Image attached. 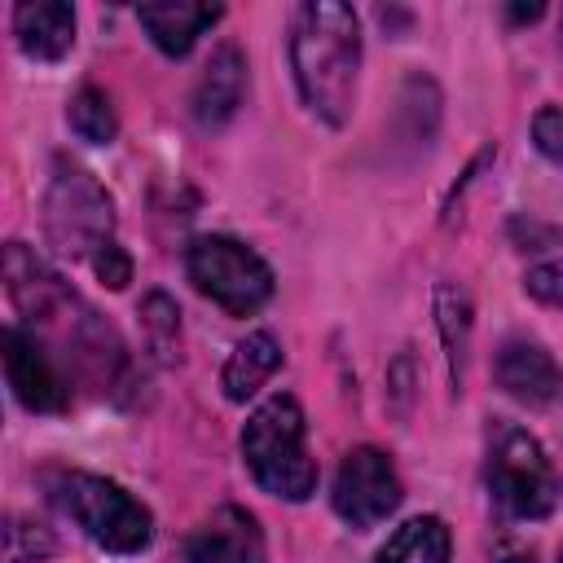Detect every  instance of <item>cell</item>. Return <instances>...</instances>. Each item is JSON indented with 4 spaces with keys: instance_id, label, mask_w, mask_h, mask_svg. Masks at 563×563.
Here are the masks:
<instances>
[{
    "instance_id": "cell-22",
    "label": "cell",
    "mask_w": 563,
    "mask_h": 563,
    "mask_svg": "<svg viewBox=\"0 0 563 563\" xmlns=\"http://www.w3.org/2000/svg\"><path fill=\"white\" fill-rule=\"evenodd\" d=\"M92 268H97V277H101L110 290H119V286H128V282H132V260L123 255V246H119V242L101 246V251L92 255Z\"/></svg>"
},
{
    "instance_id": "cell-6",
    "label": "cell",
    "mask_w": 563,
    "mask_h": 563,
    "mask_svg": "<svg viewBox=\"0 0 563 563\" xmlns=\"http://www.w3.org/2000/svg\"><path fill=\"white\" fill-rule=\"evenodd\" d=\"M185 268H189V282L233 317L264 308L273 295V268L246 242L224 233L194 238L185 251Z\"/></svg>"
},
{
    "instance_id": "cell-3",
    "label": "cell",
    "mask_w": 563,
    "mask_h": 563,
    "mask_svg": "<svg viewBox=\"0 0 563 563\" xmlns=\"http://www.w3.org/2000/svg\"><path fill=\"white\" fill-rule=\"evenodd\" d=\"M242 457L273 497L303 501L317 488V462L303 444V409L295 396H268L242 427Z\"/></svg>"
},
{
    "instance_id": "cell-2",
    "label": "cell",
    "mask_w": 563,
    "mask_h": 563,
    "mask_svg": "<svg viewBox=\"0 0 563 563\" xmlns=\"http://www.w3.org/2000/svg\"><path fill=\"white\" fill-rule=\"evenodd\" d=\"M44 493L48 501L70 515L84 537H92L101 550H114V554H136L150 545L154 537V519L150 510L128 497L119 484L101 479V475H88V471H44Z\"/></svg>"
},
{
    "instance_id": "cell-12",
    "label": "cell",
    "mask_w": 563,
    "mask_h": 563,
    "mask_svg": "<svg viewBox=\"0 0 563 563\" xmlns=\"http://www.w3.org/2000/svg\"><path fill=\"white\" fill-rule=\"evenodd\" d=\"M242 97H246V57L233 44H220L194 88V119L202 128H220L238 114Z\"/></svg>"
},
{
    "instance_id": "cell-4",
    "label": "cell",
    "mask_w": 563,
    "mask_h": 563,
    "mask_svg": "<svg viewBox=\"0 0 563 563\" xmlns=\"http://www.w3.org/2000/svg\"><path fill=\"white\" fill-rule=\"evenodd\" d=\"M484 484L493 501L515 519H545L559 501V475L545 449L515 422H493Z\"/></svg>"
},
{
    "instance_id": "cell-11",
    "label": "cell",
    "mask_w": 563,
    "mask_h": 563,
    "mask_svg": "<svg viewBox=\"0 0 563 563\" xmlns=\"http://www.w3.org/2000/svg\"><path fill=\"white\" fill-rule=\"evenodd\" d=\"M4 286H9V299L22 317L40 321V317H53L57 308L75 303V295L66 290V282L40 260L31 255L22 242H9L4 246Z\"/></svg>"
},
{
    "instance_id": "cell-5",
    "label": "cell",
    "mask_w": 563,
    "mask_h": 563,
    "mask_svg": "<svg viewBox=\"0 0 563 563\" xmlns=\"http://www.w3.org/2000/svg\"><path fill=\"white\" fill-rule=\"evenodd\" d=\"M44 233L62 255L92 260L114 242V207L106 189L70 158L53 163V180L44 194Z\"/></svg>"
},
{
    "instance_id": "cell-9",
    "label": "cell",
    "mask_w": 563,
    "mask_h": 563,
    "mask_svg": "<svg viewBox=\"0 0 563 563\" xmlns=\"http://www.w3.org/2000/svg\"><path fill=\"white\" fill-rule=\"evenodd\" d=\"M185 563H268L264 532L242 506H220L185 541Z\"/></svg>"
},
{
    "instance_id": "cell-14",
    "label": "cell",
    "mask_w": 563,
    "mask_h": 563,
    "mask_svg": "<svg viewBox=\"0 0 563 563\" xmlns=\"http://www.w3.org/2000/svg\"><path fill=\"white\" fill-rule=\"evenodd\" d=\"M141 26L167 57H185L194 40L220 18V4H189V0H167V4H141L136 9Z\"/></svg>"
},
{
    "instance_id": "cell-8",
    "label": "cell",
    "mask_w": 563,
    "mask_h": 563,
    "mask_svg": "<svg viewBox=\"0 0 563 563\" xmlns=\"http://www.w3.org/2000/svg\"><path fill=\"white\" fill-rule=\"evenodd\" d=\"M4 374H9L13 396L31 413H57L70 400V383L57 369L53 352L31 330H22V325H9L4 330Z\"/></svg>"
},
{
    "instance_id": "cell-10",
    "label": "cell",
    "mask_w": 563,
    "mask_h": 563,
    "mask_svg": "<svg viewBox=\"0 0 563 563\" xmlns=\"http://www.w3.org/2000/svg\"><path fill=\"white\" fill-rule=\"evenodd\" d=\"M493 374H497L501 391L523 400V405H550L563 391V369L532 339H506L497 361H493Z\"/></svg>"
},
{
    "instance_id": "cell-23",
    "label": "cell",
    "mask_w": 563,
    "mask_h": 563,
    "mask_svg": "<svg viewBox=\"0 0 563 563\" xmlns=\"http://www.w3.org/2000/svg\"><path fill=\"white\" fill-rule=\"evenodd\" d=\"M510 18L515 22H532V18H541V4H519V9H510Z\"/></svg>"
},
{
    "instance_id": "cell-20",
    "label": "cell",
    "mask_w": 563,
    "mask_h": 563,
    "mask_svg": "<svg viewBox=\"0 0 563 563\" xmlns=\"http://www.w3.org/2000/svg\"><path fill=\"white\" fill-rule=\"evenodd\" d=\"M532 141H537V150H541L550 163L563 167V110H559V106H545V110L532 119Z\"/></svg>"
},
{
    "instance_id": "cell-15",
    "label": "cell",
    "mask_w": 563,
    "mask_h": 563,
    "mask_svg": "<svg viewBox=\"0 0 563 563\" xmlns=\"http://www.w3.org/2000/svg\"><path fill=\"white\" fill-rule=\"evenodd\" d=\"M277 365H282V343H277L268 330L246 334V339L233 347V356L224 361V374H220L224 396H229V400H246V396H255V391L273 378Z\"/></svg>"
},
{
    "instance_id": "cell-24",
    "label": "cell",
    "mask_w": 563,
    "mask_h": 563,
    "mask_svg": "<svg viewBox=\"0 0 563 563\" xmlns=\"http://www.w3.org/2000/svg\"><path fill=\"white\" fill-rule=\"evenodd\" d=\"M559 563H563V554H559Z\"/></svg>"
},
{
    "instance_id": "cell-7",
    "label": "cell",
    "mask_w": 563,
    "mask_h": 563,
    "mask_svg": "<svg viewBox=\"0 0 563 563\" xmlns=\"http://www.w3.org/2000/svg\"><path fill=\"white\" fill-rule=\"evenodd\" d=\"M400 506V475L391 457L374 444H361L343 453L339 475H334V510L352 528H374Z\"/></svg>"
},
{
    "instance_id": "cell-17",
    "label": "cell",
    "mask_w": 563,
    "mask_h": 563,
    "mask_svg": "<svg viewBox=\"0 0 563 563\" xmlns=\"http://www.w3.org/2000/svg\"><path fill=\"white\" fill-rule=\"evenodd\" d=\"M66 123H70V132H75L79 141H88V145H110L114 132H119V119H114V110H110V97L97 92V88H79V92L70 97Z\"/></svg>"
},
{
    "instance_id": "cell-1",
    "label": "cell",
    "mask_w": 563,
    "mask_h": 563,
    "mask_svg": "<svg viewBox=\"0 0 563 563\" xmlns=\"http://www.w3.org/2000/svg\"><path fill=\"white\" fill-rule=\"evenodd\" d=\"M290 66L295 84L317 119L343 128L356 101L361 70V22L339 0H308L290 22Z\"/></svg>"
},
{
    "instance_id": "cell-13",
    "label": "cell",
    "mask_w": 563,
    "mask_h": 563,
    "mask_svg": "<svg viewBox=\"0 0 563 563\" xmlns=\"http://www.w3.org/2000/svg\"><path fill=\"white\" fill-rule=\"evenodd\" d=\"M13 35L26 57L57 62L75 44V9L66 0H26L13 9Z\"/></svg>"
},
{
    "instance_id": "cell-18",
    "label": "cell",
    "mask_w": 563,
    "mask_h": 563,
    "mask_svg": "<svg viewBox=\"0 0 563 563\" xmlns=\"http://www.w3.org/2000/svg\"><path fill=\"white\" fill-rule=\"evenodd\" d=\"M141 321H145V334H150V347L163 356V361H172L176 356V330H180V321H176V303L167 299V295H145V303H141Z\"/></svg>"
},
{
    "instance_id": "cell-19",
    "label": "cell",
    "mask_w": 563,
    "mask_h": 563,
    "mask_svg": "<svg viewBox=\"0 0 563 563\" xmlns=\"http://www.w3.org/2000/svg\"><path fill=\"white\" fill-rule=\"evenodd\" d=\"M48 550H53V537L40 523L9 519V528H4V563H35Z\"/></svg>"
},
{
    "instance_id": "cell-21",
    "label": "cell",
    "mask_w": 563,
    "mask_h": 563,
    "mask_svg": "<svg viewBox=\"0 0 563 563\" xmlns=\"http://www.w3.org/2000/svg\"><path fill=\"white\" fill-rule=\"evenodd\" d=\"M523 286H528V295H537L541 303H554V308H563V260H550V264H537V268H528Z\"/></svg>"
},
{
    "instance_id": "cell-16",
    "label": "cell",
    "mask_w": 563,
    "mask_h": 563,
    "mask_svg": "<svg viewBox=\"0 0 563 563\" xmlns=\"http://www.w3.org/2000/svg\"><path fill=\"white\" fill-rule=\"evenodd\" d=\"M374 563H449V528L435 515H418L400 523Z\"/></svg>"
}]
</instances>
